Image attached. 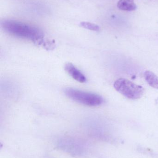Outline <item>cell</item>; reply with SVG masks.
Returning <instances> with one entry per match:
<instances>
[{"label": "cell", "mask_w": 158, "mask_h": 158, "mask_svg": "<svg viewBox=\"0 0 158 158\" xmlns=\"http://www.w3.org/2000/svg\"><path fill=\"white\" fill-rule=\"evenodd\" d=\"M1 25L4 30L10 35L32 41L38 44L43 43V32L37 27L12 19L3 20Z\"/></svg>", "instance_id": "6da1fadb"}, {"label": "cell", "mask_w": 158, "mask_h": 158, "mask_svg": "<svg viewBox=\"0 0 158 158\" xmlns=\"http://www.w3.org/2000/svg\"><path fill=\"white\" fill-rule=\"evenodd\" d=\"M65 93L70 99L89 106H97L104 102L103 97L99 95L78 89L67 88L65 90Z\"/></svg>", "instance_id": "7a4b0ae2"}, {"label": "cell", "mask_w": 158, "mask_h": 158, "mask_svg": "<svg viewBox=\"0 0 158 158\" xmlns=\"http://www.w3.org/2000/svg\"><path fill=\"white\" fill-rule=\"evenodd\" d=\"M114 86L119 93L132 100L141 98L145 92L143 86L135 84L126 79H118L114 83Z\"/></svg>", "instance_id": "3957f363"}, {"label": "cell", "mask_w": 158, "mask_h": 158, "mask_svg": "<svg viewBox=\"0 0 158 158\" xmlns=\"http://www.w3.org/2000/svg\"><path fill=\"white\" fill-rule=\"evenodd\" d=\"M58 145L61 150L74 156H81L86 152L85 143L77 138H61Z\"/></svg>", "instance_id": "277c9868"}, {"label": "cell", "mask_w": 158, "mask_h": 158, "mask_svg": "<svg viewBox=\"0 0 158 158\" xmlns=\"http://www.w3.org/2000/svg\"><path fill=\"white\" fill-rule=\"evenodd\" d=\"M65 69L66 72L73 79L80 83L86 82V77L82 72L79 70L75 65L71 63H67L65 65Z\"/></svg>", "instance_id": "5b68a950"}, {"label": "cell", "mask_w": 158, "mask_h": 158, "mask_svg": "<svg viewBox=\"0 0 158 158\" xmlns=\"http://www.w3.org/2000/svg\"><path fill=\"white\" fill-rule=\"evenodd\" d=\"M117 7L123 11H133L136 10L137 6L134 0H119L117 3Z\"/></svg>", "instance_id": "8992f818"}, {"label": "cell", "mask_w": 158, "mask_h": 158, "mask_svg": "<svg viewBox=\"0 0 158 158\" xmlns=\"http://www.w3.org/2000/svg\"><path fill=\"white\" fill-rule=\"evenodd\" d=\"M144 77L146 81L150 86L153 88L158 89V77L152 71H145Z\"/></svg>", "instance_id": "52a82bcc"}, {"label": "cell", "mask_w": 158, "mask_h": 158, "mask_svg": "<svg viewBox=\"0 0 158 158\" xmlns=\"http://www.w3.org/2000/svg\"><path fill=\"white\" fill-rule=\"evenodd\" d=\"M81 27L93 31H99L100 30V27L98 25L94 23L88 22H82L80 24Z\"/></svg>", "instance_id": "ba28073f"}]
</instances>
